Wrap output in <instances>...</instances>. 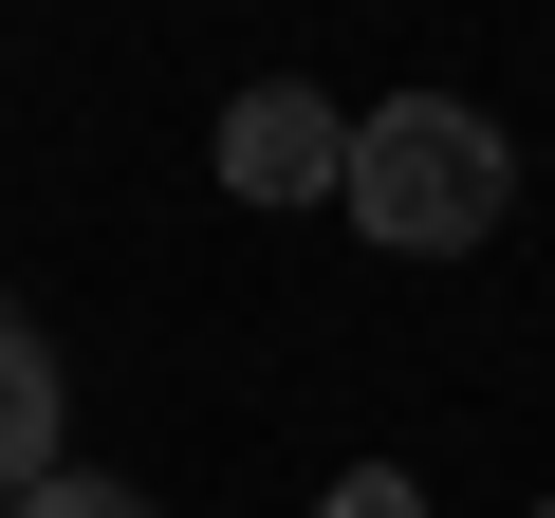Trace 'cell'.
I'll return each instance as SVG.
<instances>
[{
    "label": "cell",
    "mask_w": 555,
    "mask_h": 518,
    "mask_svg": "<svg viewBox=\"0 0 555 518\" xmlns=\"http://www.w3.org/2000/svg\"><path fill=\"white\" fill-rule=\"evenodd\" d=\"M334 204H352L389 259H463V241H500L518 148H500V112H463V93H389V112H352Z\"/></svg>",
    "instance_id": "6da1fadb"
},
{
    "label": "cell",
    "mask_w": 555,
    "mask_h": 518,
    "mask_svg": "<svg viewBox=\"0 0 555 518\" xmlns=\"http://www.w3.org/2000/svg\"><path fill=\"white\" fill-rule=\"evenodd\" d=\"M334 167H352V112H334V93H297V75L222 93V185H241V204H315Z\"/></svg>",
    "instance_id": "7a4b0ae2"
},
{
    "label": "cell",
    "mask_w": 555,
    "mask_h": 518,
    "mask_svg": "<svg viewBox=\"0 0 555 518\" xmlns=\"http://www.w3.org/2000/svg\"><path fill=\"white\" fill-rule=\"evenodd\" d=\"M56 481V352L0 315V500H38Z\"/></svg>",
    "instance_id": "3957f363"
},
{
    "label": "cell",
    "mask_w": 555,
    "mask_h": 518,
    "mask_svg": "<svg viewBox=\"0 0 555 518\" xmlns=\"http://www.w3.org/2000/svg\"><path fill=\"white\" fill-rule=\"evenodd\" d=\"M0 518H167V500H149V481H93V463H56L38 500H0Z\"/></svg>",
    "instance_id": "277c9868"
},
{
    "label": "cell",
    "mask_w": 555,
    "mask_h": 518,
    "mask_svg": "<svg viewBox=\"0 0 555 518\" xmlns=\"http://www.w3.org/2000/svg\"><path fill=\"white\" fill-rule=\"evenodd\" d=\"M334 518H426V500H408L389 463H352V481H334Z\"/></svg>",
    "instance_id": "5b68a950"
},
{
    "label": "cell",
    "mask_w": 555,
    "mask_h": 518,
    "mask_svg": "<svg viewBox=\"0 0 555 518\" xmlns=\"http://www.w3.org/2000/svg\"><path fill=\"white\" fill-rule=\"evenodd\" d=\"M537 518H555V500H537Z\"/></svg>",
    "instance_id": "8992f818"
}]
</instances>
